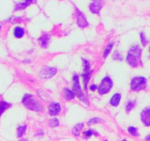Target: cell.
Listing matches in <instances>:
<instances>
[{
    "instance_id": "9c48e42d",
    "label": "cell",
    "mask_w": 150,
    "mask_h": 141,
    "mask_svg": "<svg viewBox=\"0 0 150 141\" xmlns=\"http://www.w3.org/2000/svg\"><path fill=\"white\" fill-rule=\"evenodd\" d=\"M77 10V23L80 27H86L88 26V21H86V18L83 15V13L79 10Z\"/></svg>"
},
{
    "instance_id": "52a82bcc",
    "label": "cell",
    "mask_w": 150,
    "mask_h": 141,
    "mask_svg": "<svg viewBox=\"0 0 150 141\" xmlns=\"http://www.w3.org/2000/svg\"><path fill=\"white\" fill-rule=\"evenodd\" d=\"M83 66H84V73H83V82H84V87L85 89H87V85L88 82H89V78H90V66H89V61L86 60H83Z\"/></svg>"
},
{
    "instance_id": "8992f818",
    "label": "cell",
    "mask_w": 150,
    "mask_h": 141,
    "mask_svg": "<svg viewBox=\"0 0 150 141\" xmlns=\"http://www.w3.org/2000/svg\"><path fill=\"white\" fill-rule=\"evenodd\" d=\"M57 73V69L54 68L45 67L40 70V76L42 79H49L53 77Z\"/></svg>"
},
{
    "instance_id": "f1b7e54d",
    "label": "cell",
    "mask_w": 150,
    "mask_h": 141,
    "mask_svg": "<svg viewBox=\"0 0 150 141\" xmlns=\"http://www.w3.org/2000/svg\"><path fill=\"white\" fill-rule=\"evenodd\" d=\"M0 28H1V26H0Z\"/></svg>"
},
{
    "instance_id": "ffe728a7",
    "label": "cell",
    "mask_w": 150,
    "mask_h": 141,
    "mask_svg": "<svg viewBox=\"0 0 150 141\" xmlns=\"http://www.w3.org/2000/svg\"><path fill=\"white\" fill-rule=\"evenodd\" d=\"M112 47H113V43H111V44H109V45L105 48V51H104V54H103L104 58H106L107 56L108 55V54L111 52V49H112Z\"/></svg>"
},
{
    "instance_id": "3957f363",
    "label": "cell",
    "mask_w": 150,
    "mask_h": 141,
    "mask_svg": "<svg viewBox=\"0 0 150 141\" xmlns=\"http://www.w3.org/2000/svg\"><path fill=\"white\" fill-rule=\"evenodd\" d=\"M146 79L142 76H137L132 79L131 88L134 91H139L146 88Z\"/></svg>"
},
{
    "instance_id": "83f0119b",
    "label": "cell",
    "mask_w": 150,
    "mask_h": 141,
    "mask_svg": "<svg viewBox=\"0 0 150 141\" xmlns=\"http://www.w3.org/2000/svg\"><path fill=\"white\" fill-rule=\"evenodd\" d=\"M146 140H150V135H148L147 137H146Z\"/></svg>"
},
{
    "instance_id": "4316f807",
    "label": "cell",
    "mask_w": 150,
    "mask_h": 141,
    "mask_svg": "<svg viewBox=\"0 0 150 141\" xmlns=\"http://www.w3.org/2000/svg\"><path fill=\"white\" fill-rule=\"evenodd\" d=\"M97 87H96V85H92V86H91V88H90V89H91V90H95V88H96Z\"/></svg>"
},
{
    "instance_id": "e0dca14e",
    "label": "cell",
    "mask_w": 150,
    "mask_h": 141,
    "mask_svg": "<svg viewBox=\"0 0 150 141\" xmlns=\"http://www.w3.org/2000/svg\"><path fill=\"white\" fill-rule=\"evenodd\" d=\"M24 34V30L21 27H16L14 29V35L18 38H22Z\"/></svg>"
},
{
    "instance_id": "44dd1931",
    "label": "cell",
    "mask_w": 150,
    "mask_h": 141,
    "mask_svg": "<svg viewBox=\"0 0 150 141\" xmlns=\"http://www.w3.org/2000/svg\"><path fill=\"white\" fill-rule=\"evenodd\" d=\"M128 132L130 134H131L133 136H139V133H138V130L136 128L133 127V126H130L128 128Z\"/></svg>"
},
{
    "instance_id": "f546056e",
    "label": "cell",
    "mask_w": 150,
    "mask_h": 141,
    "mask_svg": "<svg viewBox=\"0 0 150 141\" xmlns=\"http://www.w3.org/2000/svg\"><path fill=\"white\" fill-rule=\"evenodd\" d=\"M149 51H150V48H149Z\"/></svg>"
},
{
    "instance_id": "9a60e30c",
    "label": "cell",
    "mask_w": 150,
    "mask_h": 141,
    "mask_svg": "<svg viewBox=\"0 0 150 141\" xmlns=\"http://www.w3.org/2000/svg\"><path fill=\"white\" fill-rule=\"evenodd\" d=\"M121 97V95H120V93H116L115 95H114V96L111 98V101H110V104L112 106H114V107L117 106L119 104V103H120Z\"/></svg>"
},
{
    "instance_id": "ba28073f",
    "label": "cell",
    "mask_w": 150,
    "mask_h": 141,
    "mask_svg": "<svg viewBox=\"0 0 150 141\" xmlns=\"http://www.w3.org/2000/svg\"><path fill=\"white\" fill-rule=\"evenodd\" d=\"M141 119L145 126H150V108H146L142 112Z\"/></svg>"
},
{
    "instance_id": "5bb4252c",
    "label": "cell",
    "mask_w": 150,
    "mask_h": 141,
    "mask_svg": "<svg viewBox=\"0 0 150 141\" xmlns=\"http://www.w3.org/2000/svg\"><path fill=\"white\" fill-rule=\"evenodd\" d=\"M32 1H33V0H25L23 2L19 3V4L16 5V10H23V9H25L28 6L30 5L31 3H32Z\"/></svg>"
},
{
    "instance_id": "cb8c5ba5",
    "label": "cell",
    "mask_w": 150,
    "mask_h": 141,
    "mask_svg": "<svg viewBox=\"0 0 150 141\" xmlns=\"http://www.w3.org/2000/svg\"><path fill=\"white\" fill-rule=\"evenodd\" d=\"M100 120H101L100 119L98 118H92L89 121V126H91V125L92 124H95V123H98V122H100Z\"/></svg>"
},
{
    "instance_id": "484cf974",
    "label": "cell",
    "mask_w": 150,
    "mask_h": 141,
    "mask_svg": "<svg viewBox=\"0 0 150 141\" xmlns=\"http://www.w3.org/2000/svg\"><path fill=\"white\" fill-rule=\"evenodd\" d=\"M94 133H95V132H94L92 130V129H90V130H89V131H87V132H84V135L86 137H90V136H92V135H93Z\"/></svg>"
},
{
    "instance_id": "8fae6325",
    "label": "cell",
    "mask_w": 150,
    "mask_h": 141,
    "mask_svg": "<svg viewBox=\"0 0 150 141\" xmlns=\"http://www.w3.org/2000/svg\"><path fill=\"white\" fill-rule=\"evenodd\" d=\"M103 7L100 0H95L89 6V9L93 13H99L100 10Z\"/></svg>"
},
{
    "instance_id": "7c38bea8",
    "label": "cell",
    "mask_w": 150,
    "mask_h": 141,
    "mask_svg": "<svg viewBox=\"0 0 150 141\" xmlns=\"http://www.w3.org/2000/svg\"><path fill=\"white\" fill-rule=\"evenodd\" d=\"M50 40V36L48 35H43L40 37V38L38 39L40 44L44 48H46L48 46V42H49Z\"/></svg>"
},
{
    "instance_id": "d6986e66",
    "label": "cell",
    "mask_w": 150,
    "mask_h": 141,
    "mask_svg": "<svg viewBox=\"0 0 150 141\" xmlns=\"http://www.w3.org/2000/svg\"><path fill=\"white\" fill-rule=\"evenodd\" d=\"M26 126H19V127L18 128L17 135L18 137H21L23 136V135L25 133V132H26Z\"/></svg>"
},
{
    "instance_id": "ac0fdd59",
    "label": "cell",
    "mask_w": 150,
    "mask_h": 141,
    "mask_svg": "<svg viewBox=\"0 0 150 141\" xmlns=\"http://www.w3.org/2000/svg\"><path fill=\"white\" fill-rule=\"evenodd\" d=\"M10 106V104L5 101H0V116Z\"/></svg>"
},
{
    "instance_id": "30bf717a",
    "label": "cell",
    "mask_w": 150,
    "mask_h": 141,
    "mask_svg": "<svg viewBox=\"0 0 150 141\" xmlns=\"http://www.w3.org/2000/svg\"><path fill=\"white\" fill-rule=\"evenodd\" d=\"M61 111V106L59 103H52L48 107V112L51 115H56Z\"/></svg>"
},
{
    "instance_id": "7a4b0ae2",
    "label": "cell",
    "mask_w": 150,
    "mask_h": 141,
    "mask_svg": "<svg viewBox=\"0 0 150 141\" xmlns=\"http://www.w3.org/2000/svg\"><path fill=\"white\" fill-rule=\"evenodd\" d=\"M22 103L24 104L26 108L32 111L41 112L43 110L42 104L31 94H26L23 98Z\"/></svg>"
},
{
    "instance_id": "d4e9b609",
    "label": "cell",
    "mask_w": 150,
    "mask_h": 141,
    "mask_svg": "<svg viewBox=\"0 0 150 141\" xmlns=\"http://www.w3.org/2000/svg\"><path fill=\"white\" fill-rule=\"evenodd\" d=\"M141 41H142L143 46H146V43H147V41H146V38H145V35L144 34V32H142V33H141Z\"/></svg>"
},
{
    "instance_id": "603a6c76",
    "label": "cell",
    "mask_w": 150,
    "mask_h": 141,
    "mask_svg": "<svg viewBox=\"0 0 150 141\" xmlns=\"http://www.w3.org/2000/svg\"><path fill=\"white\" fill-rule=\"evenodd\" d=\"M134 105L135 102H133V101H130V102L127 103V106H126V111H127V113H129V112L134 107Z\"/></svg>"
},
{
    "instance_id": "2e32d148",
    "label": "cell",
    "mask_w": 150,
    "mask_h": 141,
    "mask_svg": "<svg viewBox=\"0 0 150 141\" xmlns=\"http://www.w3.org/2000/svg\"><path fill=\"white\" fill-rule=\"evenodd\" d=\"M83 126H84V124H83V123H78L77 125H76V126H75V127L73 129V135H74L75 136H77V137L79 136V135H80L81 130L83 129Z\"/></svg>"
},
{
    "instance_id": "4fadbf2b",
    "label": "cell",
    "mask_w": 150,
    "mask_h": 141,
    "mask_svg": "<svg viewBox=\"0 0 150 141\" xmlns=\"http://www.w3.org/2000/svg\"><path fill=\"white\" fill-rule=\"evenodd\" d=\"M64 97L66 100H67V101H70V100L73 99V98H75V93L70 90H68L67 88H64Z\"/></svg>"
},
{
    "instance_id": "7402d4cb",
    "label": "cell",
    "mask_w": 150,
    "mask_h": 141,
    "mask_svg": "<svg viewBox=\"0 0 150 141\" xmlns=\"http://www.w3.org/2000/svg\"><path fill=\"white\" fill-rule=\"evenodd\" d=\"M49 126L51 127H57V126H59V120L57 118H53L52 120H51L49 121Z\"/></svg>"
},
{
    "instance_id": "5b68a950",
    "label": "cell",
    "mask_w": 150,
    "mask_h": 141,
    "mask_svg": "<svg viewBox=\"0 0 150 141\" xmlns=\"http://www.w3.org/2000/svg\"><path fill=\"white\" fill-rule=\"evenodd\" d=\"M73 82H74V84H73V90H74V93L75 94H76L78 97L79 98V99L81 101H83L86 104H88V101H86V97L84 96V95L82 93L81 89V86L80 84H79V76L77 75H74L73 76Z\"/></svg>"
},
{
    "instance_id": "277c9868",
    "label": "cell",
    "mask_w": 150,
    "mask_h": 141,
    "mask_svg": "<svg viewBox=\"0 0 150 141\" xmlns=\"http://www.w3.org/2000/svg\"><path fill=\"white\" fill-rule=\"evenodd\" d=\"M113 87V82L111 79L108 76H105L103 79L102 82H101L100 85L98 88V92L101 95H104V94L108 93L110 92Z\"/></svg>"
},
{
    "instance_id": "6da1fadb",
    "label": "cell",
    "mask_w": 150,
    "mask_h": 141,
    "mask_svg": "<svg viewBox=\"0 0 150 141\" xmlns=\"http://www.w3.org/2000/svg\"><path fill=\"white\" fill-rule=\"evenodd\" d=\"M142 49L139 46L132 47L127 56V63L132 67H137L141 64Z\"/></svg>"
}]
</instances>
